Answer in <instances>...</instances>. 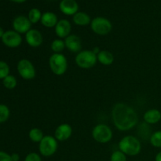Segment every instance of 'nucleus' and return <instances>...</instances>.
Listing matches in <instances>:
<instances>
[{
    "mask_svg": "<svg viewBox=\"0 0 161 161\" xmlns=\"http://www.w3.org/2000/svg\"><path fill=\"white\" fill-rule=\"evenodd\" d=\"M3 86L9 90H13L17 86V79L12 75H9L3 80Z\"/></svg>",
    "mask_w": 161,
    "mask_h": 161,
    "instance_id": "5701e85b",
    "label": "nucleus"
},
{
    "mask_svg": "<svg viewBox=\"0 0 161 161\" xmlns=\"http://www.w3.org/2000/svg\"><path fill=\"white\" fill-rule=\"evenodd\" d=\"M0 161H12L11 155L3 151H0Z\"/></svg>",
    "mask_w": 161,
    "mask_h": 161,
    "instance_id": "c85d7f7f",
    "label": "nucleus"
},
{
    "mask_svg": "<svg viewBox=\"0 0 161 161\" xmlns=\"http://www.w3.org/2000/svg\"><path fill=\"white\" fill-rule=\"evenodd\" d=\"M65 47L72 53H77L81 51L82 41L76 35H69L64 39Z\"/></svg>",
    "mask_w": 161,
    "mask_h": 161,
    "instance_id": "2eb2a0df",
    "label": "nucleus"
},
{
    "mask_svg": "<svg viewBox=\"0 0 161 161\" xmlns=\"http://www.w3.org/2000/svg\"><path fill=\"white\" fill-rule=\"evenodd\" d=\"M72 135V128L69 124H61L54 131V138L59 142L67 141Z\"/></svg>",
    "mask_w": 161,
    "mask_h": 161,
    "instance_id": "4468645a",
    "label": "nucleus"
},
{
    "mask_svg": "<svg viewBox=\"0 0 161 161\" xmlns=\"http://www.w3.org/2000/svg\"><path fill=\"white\" fill-rule=\"evenodd\" d=\"M90 25L93 32L98 36H106L113 30V24L104 17H94Z\"/></svg>",
    "mask_w": 161,
    "mask_h": 161,
    "instance_id": "0eeeda50",
    "label": "nucleus"
},
{
    "mask_svg": "<svg viewBox=\"0 0 161 161\" xmlns=\"http://www.w3.org/2000/svg\"><path fill=\"white\" fill-rule=\"evenodd\" d=\"M55 34L59 39H65L66 37L71 35L72 31V25L70 21L66 19H61L58 20V24L54 28Z\"/></svg>",
    "mask_w": 161,
    "mask_h": 161,
    "instance_id": "f8f14e48",
    "label": "nucleus"
},
{
    "mask_svg": "<svg viewBox=\"0 0 161 161\" xmlns=\"http://www.w3.org/2000/svg\"><path fill=\"white\" fill-rule=\"evenodd\" d=\"M110 161H127V156L120 150H116L112 153Z\"/></svg>",
    "mask_w": 161,
    "mask_h": 161,
    "instance_id": "bb28decb",
    "label": "nucleus"
},
{
    "mask_svg": "<svg viewBox=\"0 0 161 161\" xmlns=\"http://www.w3.org/2000/svg\"><path fill=\"white\" fill-rule=\"evenodd\" d=\"M50 48H51L53 53H61L65 48L64 40L61 39H54L50 44Z\"/></svg>",
    "mask_w": 161,
    "mask_h": 161,
    "instance_id": "412c9836",
    "label": "nucleus"
},
{
    "mask_svg": "<svg viewBox=\"0 0 161 161\" xmlns=\"http://www.w3.org/2000/svg\"><path fill=\"white\" fill-rule=\"evenodd\" d=\"M113 136L112 129L105 124L96 125L92 130V138L94 141L101 144L109 142Z\"/></svg>",
    "mask_w": 161,
    "mask_h": 161,
    "instance_id": "423d86ee",
    "label": "nucleus"
},
{
    "mask_svg": "<svg viewBox=\"0 0 161 161\" xmlns=\"http://www.w3.org/2000/svg\"><path fill=\"white\" fill-rule=\"evenodd\" d=\"M155 161H161V152H159L156 155Z\"/></svg>",
    "mask_w": 161,
    "mask_h": 161,
    "instance_id": "2f4dec72",
    "label": "nucleus"
},
{
    "mask_svg": "<svg viewBox=\"0 0 161 161\" xmlns=\"http://www.w3.org/2000/svg\"><path fill=\"white\" fill-rule=\"evenodd\" d=\"M49 66L54 75L61 76L68 70V60L63 53H53L49 59Z\"/></svg>",
    "mask_w": 161,
    "mask_h": 161,
    "instance_id": "7ed1b4c3",
    "label": "nucleus"
},
{
    "mask_svg": "<svg viewBox=\"0 0 161 161\" xmlns=\"http://www.w3.org/2000/svg\"><path fill=\"white\" fill-rule=\"evenodd\" d=\"M72 20L74 24L77 26H87L91 25V18L85 12H78L72 17Z\"/></svg>",
    "mask_w": 161,
    "mask_h": 161,
    "instance_id": "a211bd4d",
    "label": "nucleus"
},
{
    "mask_svg": "<svg viewBox=\"0 0 161 161\" xmlns=\"http://www.w3.org/2000/svg\"><path fill=\"white\" fill-rule=\"evenodd\" d=\"M25 161H42V158L36 153H30L26 156Z\"/></svg>",
    "mask_w": 161,
    "mask_h": 161,
    "instance_id": "cd10ccee",
    "label": "nucleus"
},
{
    "mask_svg": "<svg viewBox=\"0 0 161 161\" xmlns=\"http://www.w3.org/2000/svg\"><path fill=\"white\" fill-rule=\"evenodd\" d=\"M4 33H5V31H4V30H3V28H2V27H0V39H2V38H3Z\"/></svg>",
    "mask_w": 161,
    "mask_h": 161,
    "instance_id": "72a5a7b5",
    "label": "nucleus"
},
{
    "mask_svg": "<svg viewBox=\"0 0 161 161\" xmlns=\"http://www.w3.org/2000/svg\"><path fill=\"white\" fill-rule=\"evenodd\" d=\"M92 51L94 52L96 55H97L99 53H100L101 50H100V48H99L98 47H94V49L92 50Z\"/></svg>",
    "mask_w": 161,
    "mask_h": 161,
    "instance_id": "7c9ffc66",
    "label": "nucleus"
},
{
    "mask_svg": "<svg viewBox=\"0 0 161 161\" xmlns=\"http://www.w3.org/2000/svg\"><path fill=\"white\" fill-rule=\"evenodd\" d=\"M17 72L21 78L25 80H31L36 77V70L34 64L28 59H21L17 63Z\"/></svg>",
    "mask_w": 161,
    "mask_h": 161,
    "instance_id": "6e6552de",
    "label": "nucleus"
},
{
    "mask_svg": "<svg viewBox=\"0 0 161 161\" xmlns=\"http://www.w3.org/2000/svg\"><path fill=\"white\" fill-rule=\"evenodd\" d=\"M118 147L126 156L130 157L138 155L142 150L141 142L137 137L133 135H127L121 138L118 144Z\"/></svg>",
    "mask_w": 161,
    "mask_h": 161,
    "instance_id": "f03ea898",
    "label": "nucleus"
},
{
    "mask_svg": "<svg viewBox=\"0 0 161 161\" xmlns=\"http://www.w3.org/2000/svg\"><path fill=\"white\" fill-rule=\"evenodd\" d=\"M59 9L63 14L73 17L79 12V5L75 0H61Z\"/></svg>",
    "mask_w": 161,
    "mask_h": 161,
    "instance_id": "ddd939ff",
    "label": "nucleus"
},
{
    "mask_svg": "<svg viewBox=\"0 0 161 161\" xmlns=\"http://www.w3.org/2000/svg\"><path fill=\"white\" fill-rule=\"evenodd\" d=\"M10 1L13 2V3H25L27 0H10Z\"/></svg>",
    "mask_w": 161,
    "mask_h": 161,
    "instance_id": "473e14b6",
    "label": "nucleus"
},
{
    "mask_svg": "<svg viewBox=\"0 0 161 161\" xmlns=\"http://www.w3.org/2000/svg\"><path fill=\"white\" fill-rule=\"evenodd\" d=\"M75 61L80 69H91L97 64V58L92 50H81L75 56Z\"/></svg>",
    "mask_w": 161,
    "mask_h": 161,
    "instance_id": "20e7f679",
    "label": "nucleus"
},
{
    "mask_svg": "<svg viewBox=\"0 0 161 161\" xmlns=\"http://www.w3.org/2000/svg\"><path fill=\"white\" fill-rule=\"evenodd\" d=\"M115 127L120 131H127L136 127L138 116L135 109L125 103H116L112 109Z\"/></svg>",
    "mask_w": 161,
    "mask_h": 161,
    "instance_id": "f257e3e1",
    "label": "nucleus"
},
{
    "mask_svg": "<svg viewBox=\"0 0 161 161\" xmlns=\"http://www.w3.org/2000/svg\"><path fill=\"white\" fill-rule=\"evenodd\" d=\"M11 159H12V161H19L20 160V156L18 153H13L11 155Z\"/></svg>",
    "mask_w": 161,
    "mask_h": 161,
    "instance_id": "c756f323",
    "label": "nucleus"
},
{
    "mask_svg": "<svg viewBox=\"0 0 161 161\" xmlns=\"http://www.w3.org/2000/svg\"><path fill=\"white\" fill-rule=\"evenodd\" d=\"M3 44L9 48H16L20 46L22 43V37L20 34L15 31L14 30H9L5 31L3 38H2Z\"/></svg>",
    "mask_w": 161,
    "mask_h": 161,
    "instance_id": "1a4fd4ad",
    "label": "nucleus"
},
{
    "mask_svg": "<svg viewBox=\"0 0 161 161\" xmlns=\"http://www.w3.org/2000/svg\"><path fill=\"white\" fill-rule=\"evenodd\" d=\"M25 40L29 47L37 48L43 42V36L39 30L31 28L25 34Z\"/></svg>",
    "mask_w": 161,
    "mask_h": 161,
    "instance_id": "9b49d317",
    "label": "nucleus"
},
{
    "mask_svg": "<svg viewBox=\"0 0 161 161\" xmlns=\"http://www.w3.org/2000/svg\"><path fill=\"white\" fill-rule=\"evenodd\" d=\"M143 119L145 123L149 125L156 124L161 120V113L160 110L157 108L149 109L143 115Z\"/></svg>",
    "mask_w": 161,
    "mask_h": 161,
    "instance_id": "dca6fc26",
    "label": "nucleus"
},
{
    "mask_svg": "<svg viewBox=\"0 0 161 161\" xmlns=\"http://www.w3.org/2000/svg\"><path fill=\"white\" fill-rule=\"evenodd\" d=\"M58 140L51 135H45L39 144V153L45 157L54 155L58 150Z\"/></svg>",
    "mask_w": 161,
    "mask_h": 161,
    "instance_id": "39448f33",
    "label": "nucleus"
},
{
    "mask_svg": "<svg viewBox=\"0 0 161 161\" xmlns=\"http://www.w3.org/2000/svg\"><path fill=\"white\" fill-rule=\"evenodd\" d=\"M10 115V111L7 105L0 104V123H4L8 120Z\"/></svg>",
    "mask_w": 161,
    "mask_h": 161,
    "instance_id": "393cba45",
    "label": "nucleus"
},
{
    "mask_svg": "<svg viewBox=\"0 0 161 161\" xmlns=\"http://www.w3.org/2000/svg\"><path fill=\"white\" fill-rule=\"evenodd\" d=\"M97 61L105 66L111 65L114 62V56L113 53L106 50H101L100 53L97 55Z\"/></svg>",
    "mask_w": 161,
    "mask_h": 161,
    "instance_id": "6ab92c4d",
    "label": "nucleus"
},
{
    "mask_svg": "<svg viewBox=\"0 0 161 161\" xmlns=\"http://www.w3.org/2000/svg\"><path fill=\"white\" fill-rule=\"evenodd\" d=\"M42 14L41 11L37 8H32L29 10L28 14V18L31 21V24H37L39 22L42 18Z\"/></svg>",
    "mask_w": 161,
    "mask_h": 161,
    "instance_id": "4be33fe9",
    "label": "nucleus"
},
{
    "mask_svg": "<svg viewBox=\"0 0 161 161\" xmlns=\"http://www.w3.org/2000/svg\"><path fill=\"white\" fill-rule=\"evenodd\" d=\"M12 25L14 31L18 32L19 34H26L29 30L31 29L32 24L31 23L28 17L20 15L14 19Z\"/></svg>",
    "mask_w": 161,
    "mask_h": 161,
    "instance_id": "9d476101",
    "label": "nucleus"
},
{
    "mask_svg": "<svg viewBox=\"0 0 161 161\" xmlns=\"http://www.w3.org/2000/svg\"><path fill=\"white\" fill-rule=\"evenodd\" d=\"M149 142L153 147L161 148V130L153 132L151 135Z\"/></svg>",
    "mask_w": 161,
    "mask_h": 161,
    "instance_id": "b1692460",
    "label": "nucleus"
},
{
    "mask_svg": "<svg viewBox=\"0 0 161 161\" xmlns=\"http://www.w3.org/2000/svg\"><path fill=\"white\" fill-rule=\"evenodd\" d=\"M40 22L46 28H55L58 22V16L54 13L47 11L42 14Z\"/></svg>",
    "mask_w": 161,
    "mask_h": 161,
    "instance_id": "f3484780",
    "label": "nucleus"
},
{
    "mask_svg": "<svg viewBox=\"0 0 161 161\" xmlns=\"http://www.w3.org/2000/svg\"><path fill=\"white\" fill-rule=\"evenodd\" d=\"M44 136L45 135H43L42 130L41 129L37 128V127H34V128L31 129L29 130V133H28V138H29V139L31 142L36 143L40 142Z\"/></svg>",
    "mask_w": 161,
    "mask_h": 161,
    "instance_id": "aec40b11",
    "label": "nucleus"
},
{
    "mask_svg": "<svg viewBox=\"0 0 161 161\" xmlns=\"http://www.w3.org/2000/svg\"><path fill=\"white\" fill-rule=\"evenodd\" d=\"M9 72L10 69L9 64L5 61H0V80H3L7 75H9Z\"/></svg>",
    "mask_w": 161,
    "mask_h": 161,
    "instance_id": "a878e982",
    "label": "nucleus"
}]
</instances>
